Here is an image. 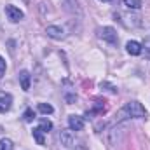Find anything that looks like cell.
Segmentation results:
<instances>
[{
    "mask_svg": "<svg viewBox=\"0 0 150 150\" xmlns=\"http://www.w3.org/2000/svg\"><path fill=\"white\" fill-rule=\"evenodd\" d=\"M145 115H147V110H145V107L140 101H127L124 105V108H120L115 113V120L119 122V120L127 119V117H131V119H143Z\"/></svg>",
    "mask_w": 150,
    "mask_h": 150,
    "instance_id": "6da1fadb",
    "label": "cell"
},
{
    "mask_svg": "<svg viewBox=\"0 0 150 150\" xmlns=\"http://www.w3.org/2000/svg\"><path fill=\"white\" fill-rule=\"evenodd\" d=\"M45 33H47V37L49 38H54V40H61V38H65V30H63L61 26H56V25L47 26V28H45Z\"/></svg>",
    "mask_w": 150,
    "mask_h": 150,
    "instance_id": "8992f818",
    "label": "cell"
},
{
    "mask_svg": "<svg viewBox=\"0 0 150 150\" xmlns=\"http://www.w3.org/2000/svg\"><path fill=\"white\" fill-rule=\"evenodd\" d=\"M19 84L23 91H30V84H32V75L28 70H21L19 72Z\"/></svg>",
    "mask_w": 150,
    "mask_h": 150,
    "instance_id": "9c48e42d",
    "label": "cell"
},
{
    "mask_svg": "<svg viewBox=\"0 0 150 150\" xmlns=\"http://www.w3.org/2000/svg\"><path fill=\"white\" fill-rule=\"evenodd\" d=\"M101 2H108V0H101Z\"/></svg>",
    "mask_w": 150,
    "mask_h": 150,
    "instance_id": "d6986e66",
    "label": "cell"
},
{
    "mask_svg": "<svg viewBox=\"0 0 150 150\" xmlns=\"http://www.w3.org/2000/svg\"><path fill=\"white\" fill-rule=\"evenodd\" d=\"M35 119V112H33V108H26L25 113H23V120L25 122H32Z\"/></svg>",
    "mask_w": 150,
    "mask_h": 150,
    "instance_id": "2e32d148",
    "label": "cell"
},
{
    "mask_svg": "<svg viewBox=\"0 0 150 150\" xmlns=\"http://www.w3.org/2000/svg\"><path fill=\"white\" fill-rule=\"evenodd\" d=\"M4 74H5V59L0 56V77H2Z\"/></svg>",
    "mask_w": 150,
    "mask_h": 150,
    "instance_id": "e0dca14e",
    "label": "cell"
},
{
    "mask_svg": "<svg viewBox=\"0 0 150 150\" xmlns=\"http://www.w3.org/2000/svg\"><path fill=\"white\" fill-rule=\"evenodd\" d=\"M44 131L40 129V127H35L33 131H32V134H33V138H35V142H37L38 145H44L45 143V140H44V134H42Z\"/></svg>",
    "mask_w": 150,
    "mask_h": 150,
    "instance_id": "7c38bea8",
    "label": "cell"
},
{
    "mask_svg": "<svg viewBox=\"0 0 150 150\" xmlns=\"http://www.w3.org/2000/svg\"><path fill=\"white\" fill-rule=\"evenodd\" d=\"M38 112L44 113V115H49V113L54 112V108H52V105H49V103H38Z\"/></svg>",
    "mask_w": 150,
    "mask_h": 150,
    "instance_id": "4fadbf2b",
    "label": "cell"
},
{
    "mask_svg": "<svg viewBox=\"0 0 150 150\" xmlns=\"http://www.w3.org/2000/svg\"><path fill=\"white\" fill-rule=\"evenodd\" d=\"M115 18H117V19H119V23H120V25H124L126 28H138V26L142 25L140 18H138V16H134V14H129V12H117V14H115Z\"/></svg>",
    "mask_w": 150,
    "mask_h": 150,
    "instance_id": "7a4b0ae2",
    "label": "cell"
},
{
    "mask_svg": "<svg viewBox=\"0 0 150 150\" xmlns=\"http://www.w3.org/2000/svg\"><path fill=\"white\" fill-rule=\"evenodd\" d=\"M5 14H7V18H9L12 23H18V21H21V19L25 18L23 11L18 9L16 5H5Z\"/></svg>",
    "mask_w": 150,
    "mask_h": 150,
    "instance_id": "3957f363",
    "label": "cell"
},
{
    "mask_svg": "<svg viewBox=\"0 0 150 150\" xmlns=\"http://www.w3.org/2000/svg\"><path fill=\"white\" fill-rule=\"evenodd\" d=\"M38 127H40L44 133H49V131L52 129V122H51L49 119H40V120H38Z\"/></svg>",
    "mask_w": 150,
    "mask_h": 150,
    "instance_id": "8fae6325",
    "label": "cell"
},
{
    "mask_svg": "<svg viewBox=\"0 0 150 150\" xmlns=\"http://www.w3.org/2000/svg\"><path fill=\"white\" fill-rule=\"evenodd\" d=\"M145 47H150V33H149V37L145 38Z\"/></svg>",
    "mask_w": 150,
    "mask_h": 150,
    "instance_id": "ac0fdd59",
    "label": "cell"
},
{
    "mask_svg": "<svg viewBox=\"0 0 150 150\" xmlns=\"http://www.w3.org/2000/svg\"><path fill=\"white\" fill-rule=\"evenodd\" d=\"M12 107V96L9 93H0V113H5Z\"/></svg>",
    "mask_w": 150,
    "mask_h": 150,
    "instance_id": "ba28073f",
    "label": "cell"
},
{
    "mask_svg": "<svg viewBox=\"0 0 150 150\" xmlns=\"http://www.w3.org/2000/svg\"><path fill=\"white\" fill-rule=\"evenodd\" d=\"M59 143L65 147V149H72L75 145V134L72 129H67V131H61L59 134Z\"/></svg>",
    "mask_w": 150,
    "mask_h": 150,
    "instance_id": "277c9868",
    "label": "cell"
},
{
    "mask_svg": "<svg viewBox=\"0 0 150 150\" xmlns=\"http://www.w3.org/2000/svg\"><path fill=\"white\" fill-rule=\"evenodd\" d=\"M126 51H127L131 56H138V54H142V44L136 42V40H129V42L126 44Z\"/></svg>",
    "mask_w": 150,
    "mask_h": 150,
    "instance_id": "30bf717a",
    "label": "cell"
},
{
    "mask_svg": "<svg viewBox=\"0 0 150 150\" xmlns=\"http://www.w3.org/2000/svg\"><path fill=\"white\" fill-rule=\"evenodd\" d=\"M0 150H14V143L9 138H2L0 140Z\"/></svg>",
    "mask_w": 150,
    "mask_h": 150,
    "instance_id": "9a60e30c",
    "label": "cell"
},
{
    "mask_svg": "<svg viewBox=\"0 0 150 150\" xmlns=\"http://www.w3.org/2000/svg\"><path fill=\"white\" fill-rule=\"evenodd\" d=\"M100 37L103 38L105 42L112 44V45L117 44V33H115V30H113L112 26H105V28H101V30H100Z\"/></svg>",
    "mask_w": 150,
    "mask_h": 150,
    "instance_id": "5b68a950",
    "label": "cell"
},
{
    "mask_svg": "<svg viewBox=\"0 0 150 150\" xmlns=\"http://www.w3.org/2000/svg\"><path fill=\"white\" fill-rule=\"evenodd\" d=\"M124 5H126L127 9L136 11V9H140V7H142V0H124Z\"/></svg>",
    "mask_w": 150,
    "mask_h": 150,
    "instance_id": "5bb4252c",
    "label": "cell"
},
{
    "mask_svg": "<svg viewBox=\"0 0 150 150\" xmlns=\"http://www.w3.org/2000/svg\"><path fill=\"white\" fill-rule=\"evenodd\" d=\"M68 129H72V131H82L84 129V119L80 115H70L68 117Z\"/></svg>",
    "mask_w": 150,
    "mask_h": 150,
    "instance_id": "52a82bcc",
    "label": "cell"
}]
</instances>
